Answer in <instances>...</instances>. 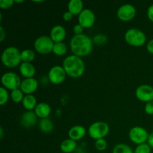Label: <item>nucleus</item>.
<instances>
[{"instance_id": "nucleus-5", "label": "nucleus", "mask_w": 153, "mask_h": 153, "mask_svg": "<svg viewBox=\"0 0 153 153\" xmlns=\"http://www.w3.org/2000/svg\"><path fill=\"white\" fill-rule=\"evenodd\" d=\"M125 40L129 44L135 46H142L146 40L144 33L137 28H130L126 32Z\"/></svg>"}, {"instance_id": "nucleus-37", "label": "nucleus", "mask_w": 153, "mask_h": 153, "mask_svg": "<svg viewBox=\"0 0 153 153\" xmlns=\"http://www.w3.org/2000/svg\"><path fill=\"white\" fill-rule=\"evenodd\" d=\"M6 36V32L2 26L0 27V41H2Z\"/></svg>"}, {"instance_id": "nucleus-13", "label": "nucleus", "mask_w": 153, "mask_h": 153, "mask_svg": "<svg viewBox=\"0 0 153 153\" xmlns=\"http://www.w3.org/2000/svg\"><path fill=\"white\" fill-rule=\"evenodd\" d=\"M37 120V116L36 115L35 112H33L32 111H28L22 114L21 116L20 124L25 128H29L35 125Z\"/></svg>"}, {"instance_id": "nucleus-1", "label": "nucleus", "mask_w": 153, "mask_h": 153, "mask_svg": "<svg viewBox=\"0 0 153 153\" xmlns=\"http://www.w3.org/2000/svg\"><path fill=\"white\" fill-rule=\"evenodd\" d=\"M70 48L75 55L86 56L92 51L93 41L87 34H75L70 40Z\"/></svg>"}, {"instance_id": "nucleus-36", "label": "nucleus", "mask_w": 153, "mask_h": 153, "mask_svg": "<svg viewBox=\"0 0 153 153\" xmlns=\"http://www.w3.org/2000/svg\"><path fill=\"white\" fill-rule=\"evenodd\" d=\"M146 49L149 53L153 54V39L148 42L147 45H146Z\"/></svg>"}, {"instance_id": "nucleus-32", "label": "nucleus", "mask_w": 153, "mask_h": 153, "mask_svg": "<svg viewBox=\"0 0 153 153\" xmlns=\"http://www.w3.org/2000/svg\"><path fill=\"white\" fill-rule=\"evenodd\" d=\"M145 111L148 114H153V100L149 102H146V105H145Z\"/></svg>"}, {"instance_id": "nucleus-6", "label": "nucleus", "mask_w": 153, "mask_h": 153, "mask_svg": "<svg viewBox=\"0 0 153 153\" xmlns=\"http://www.w3.org/2000/svg\"><path fill=\"white\" fill-rule=\"evenodd\" d=\"M54 41L50 37L43 35L37 37L34 43V49L40 54H49L53 50Z\"/></svg>"}, {"instance_id": "nucleus-20", "label": "nucleus", "mask_w": 153, "mask_h": 153, "mask_svg": "<svg viewBox=\"0 0 153 153\" xmlns=\"http://www.w3.org/2000/svg\"><path fill=\"white\" fill-rule=\"evenodd\" d=\"M76 147H77V143L76 140H73L70 138L63 140L60 146L61 151L64 153L73 152V151L76 150Z\"/></svg>"}, {"instance_id": "nucleus-21", "label": "nucleus", "mask_w": 153, "mask_h": 153, "mask_svg": "<svg viewBox=\"0 0 153 153\" xmlns=\"http://www.w3.org/2000/svg\"><path fill=\"white\" fill-rule=\"evenodd\" d=\"M22 105L28 111H31L37 106V99L32 94H27L22 102Z\"/></svg>"}, {"instance_id": "nucleus-39", "label": "nucleus", "mask_w": 153, "mask_h": 153, "mask_svg": "<svg viewBox=\"0 0 153 153\" xmlns=\"http://www.w3.org/2000/svg\"><path fill=\"white\" fill-rule=\"evenodd\" d=\"M0 134H1V135H0V137L1 138H2L3 137V129H2V127H0Z\"/></svg>"}, {"instance_id": "nucleus-22", "label": "nucleus", "mask_w": 153, "mask_h": 153, "mask_svg": "<svg viewBox=\"0 0 153 153\" xmlns=\"http://www.w3.org/2000/svg\"><path fill=\"white\" fill-rule=\"evenodd\" d=\"M53 123L49 118L41 119L39 122V128L43 133H49L53 130Z\"/></svg>"}, {"instance_id": "nucleus-29", "label": "nucleus", "mask_w": 153, "mask_h": 153, "mask_svg": "<svg viewBox=\"0 0 153 153\" xmlns=\"http://www.w3.org/2000/svg\"><path fill=\"white\" fill-rule=\"evenodd\" d=\"M95 146L97 148V150L99 151H104L107 149L108 147V143L106 140L104 138L99 139V140H96Z\"/></svg>"}, {"instance_id": "nucleus-40", "label": "nucleus", "mask_w": 153, "mask_h": 153, "mask_svg": "<svg viewBox=\"0 0 153 153\" xmlns=\"http://www.w3.org/2000/svg\"><path fill=\"white\" fill-rule=\"evenodd\" d=\"M15 1V2H23V1H22H22H18V0H16V1Z\"/></svg>"}, {"instance_id": "nucleus-27", "label": "nucleus", "mask_w": 153, "mask_h": 153, "mask_svg": "<svg viewBox=\"0 0 153 153\" xmlns=\"http://www.w3.org/2000/svg\"><path fill=\"white\" fill-rule=\"evenodd\" d=\"M134 153H151V147L148 143H142L137 145Z\"/></svg>"}, {"instance_id": "nucleus-38", "label": "nucleus", "mask_w": 153, "mask_h": 153, "mask_svg": "<svg viewBox=\"0 0 153 153\" xmlns=\"http://www.w3.org/2000/svg\"><path fill=\"white\" fill-rule=\"evenodd\" d=\"M147 142H148V144L149 145V146L153 149V131H152V132L149 134Z\"/></svg>"}, {"instance_id": "nucleus-31", "label": "nucleus", "mask_w": 153, "mask_h": 153, "mask_svg": "<svg viewBox=\"0 0 153 153\" xmlns=\"http://www.w3.org/2000/svg\"><path fill=\"white\" fill-rule=\"evenodd\" d=\"M106 40H107V38L103 34H97L94 37V42L97 44H102V43H105Z\"/></svg>"}, {"instance_id": "nucleus-41", "label": "nucleus", "mask_w": 153, "mask_h": 153, "mask_svg": "<svg viewBox=\"0 0 153 153\" xmlns=\"http://www.w3.org/2000/svg\"><path fill=\"white\" fill-rule=\"evenodd\" d=\"M34 2H42V1H34Z\"/></svg>"}, {"instance_id": "nucleus-12", "label": "nucleus", "mask_w": 153, "mask_h": 153, "mask_svg": "<svg viewBox=\"0 0 153 153\" xmlns=\"http://www.w3.org/2000/svg\"><path fill=\"white\" fill-rule=\"evenodd\" d=\"M96 16L91 9H84L79 16V24L83 28H90L95 22Z\"/></svg>"}, {"instance_id": "nucleus-28", "label": "nucleus", "mask_w": 153, "mask_h": 153, "mask_svg": "<svg viewBox=\"0 0 153 153\" xmlns=\"http://www.w3.org/2000/svg\"><path fill=\"white\" fill-rule=\"evenodd\" d=\"M9 98L8 92L7 91L6 88L1 87L0 88V105H3L7 102Z\"/></svg>"}, {"instance_id": "nucleus-10", "label": "nucleus", "mask_w": 153, "mask_h": 153, "mask_svg": "<svg viewBox=\"0 0 153 153\" xmlns=\"http://www.w3.org/2000/svg\"><path fill=\"white\" fill-rule=\"evenodd\" d=\"M117 14L121 20L129 21L135 16L136 8L131 4H124L118 8Z\"/></svg>"}, {"instance_id": "nucleus-8", "label": "nucleus", "mask_w": 153, "mask_h": 153, "mask_svg": "<svg viewBox=\"0 0 153 153\" xmlns=\"http://www.w3.org/2000/svg\"><path fill=\"white\" fill-rule=\"evenodd\" d=\"M149 135L147 131L140 126L133 127L129 131L130 140L137 145L145 143V142L148 140Z\"/></svg>"}, {"instance_id": "nucleus-24", "label": "nucleus", "mask_w": 153, "mask_h": 153, "mask_svg": "<svg viewBox=\"0 0 153 153\" xmlns=\"http://www.w3.org/2000/svg\"><path fill=\"white\" fill-rule=\"evenodd\" d=\"M67 51V47L66 44L63 42H59V43H55L53 46V50L52 52L57 55H64L66 54Z\"/></svg>"}, {"instance_id": "nucleus-16", "label": "nucleus", "mask_w": 153, "mask_h": 153, "mask_svg": "<svg viewBox=\"0 0 153 153\" xmlns=\"http://www.w3.org/2000/svg\"><path fill=\"white\" fill-rule=\"evenodd\" d=\"M86 134V128L82 126H74L69 130L68 135L73 140H79Z\"/></svg>"}, {"instance_id": "nucleus-34", "label": "nucleus", "mask_w": 153, "mask_h": 153, "mask_svg": "<svg viewBox=\"0 0 153 153\" xmlns=\"http://www.w3.org/2000/svg\"><path fill=\"white\" fill-rule=\"evenodd\" d=\"M148 18L153 22V4H151L147 10Z\"/></svg>"}, {"instance_id": "nucleus-3", "label": "nucleus", "mask_w": 153, "mask_h": 153, "mask_svg": "<svg viewBox=\"0 0 153 153\" xmlns=\"http://www.w3.org/2000/svg\"><path fill=\"white\" fill-rule=\"evenodd\" d=\"M1 61L6 67L13 68L21 62V52L15 46H9L3 51L1 54Z\"/></svg>"}, {"instance_id": "nucleus-18", "label": "nucleus", "mask_w": 153, "mask_h": 153, "mask_svg": "<svg viewBox=\"0 0 153 153\" xmlns=\"http://www.w3.org/2000/svg\"><path fill=\"white\" fill-rule=\"evenodd\" d=\"M19 72L26 79L32 78L35 74V67L31 63L22 62L19 66Z\"/></svg>"}, {"instance_id": "nucleus-33", "label": "nucleus", "mask_w": 153, "mask_h": 153, "mask_svg": "<svg viewBox=\"0 0 153 153\" xmlns=\"http://www.w3.org/2000/svg\"><path fill=\"white\" fill-rule=\"evenodd\" d=\"M83 27L80 25V24H77L73 27V31L76 34H83Z\"/></svg>"}, {"instance_id": "nucleus-2", "label": "nucleus", "mask_w": 153, "mask_h": 153, "mask_svg": "<svg viewBox=\"0 0 153 153\" xmlns=\"http://www.w3.org/2000/svg\"><path fill=\"white\" fill-rule=\"evenodd\" d=\"M66 73L70 77L77 78L82 76L85 70V63L81 57L72 55L67 57L63 62Z\"/></svg>"}, {"instance_id": "nucleus-4", "label": "nucleus", "mask_w": 153, "mask_h": 153, "mask_svg": "<svg viewBox=\"0 0 153 153\" xmlns=\"http://www.w3.org/2000/svg\"><path fill=\"white\" fill-rule=\"evenodd\" d=\"M90 136L93 139L99 140L105 137L109 132V126L107 123L98 121L91 124L88 129Z\"/></svg>"}, {"instance_id": "nucleus-30", "label": "nucleus", "mask_w": 153, "mask_h": 153, "mask_svg": "<svg viewBox=\"0 0 153 153\" xmlns=\"http://www.w3.org/2000/svg\"><path fill=\"white\" fill-rule=\"evenodd\" d=\"M13 0H1L0 1V7L2 9H7L13 5Z\"/></svg>"}, {"instance_id": "nucleus-25", "label": "nucleus", "mask_w": 153, "mask_h": 153, "mask_svg": "<svg viewBox=\"0 0 153 153\" xmlns=\"http://www.w3.org/2000/svg\"><path fill=\"white\" fill-rule=\"evenodd\" d=\"M112 153H134L131 148L125 143H119L116 145Z\"/></svg>"}, {"instance_id": "nucleus-35", "label": "nucleus", "mask_w": 153, "mask_h": 153, "mask_svg": "<svg viewBox=\"0 0 153 153\" xmlns=\"http://www.w3.org/2000/svg\"><path fill=\"white\" fill-rule=\"evenodd\" d=\"M72 17H73V14H72V13H70L69 10L68 11L64 12V15H63V18H64V20H66V21L70 20V19H72Z\"/></svg>"}, {"instance_id": "nucleus-9", "label": "nucleus", "mask_w": 153, "mask_h": 153, "mask_svg": "<svg viewBox=\"0 0 153 153\" xmlns=\"http://www.w3.org/2000/svg\"><path fill=\"white\" fill-rule=\"evenodd\" d=\"M66 74L67 73H66L64 67L56 65L52 67L49 70L48 78L52 83L58 85V84H61V82H64L66 77Z\"/></svg>"}, {"instance_id": "nucleus-23", "label": "nucleus", "mask_w": 153, "mask_h": 153, "mask_svg": "<svg viewBox=\"0 0 153 153\" xmlns=\"http://www.w3.org/2000/svg\"><path fill=\"white\" fill-rule=\"evenodd\" d=\"M35 58V53L31 49H24L21 52V59L23 62L31 63Z\"/></svg>"}, {"instance_id": "nucleus-11", "label": "nucleus", "mask_w": 153, "mask_h": 153, "mask_svg": "<svg viewBox=\"0 0 153 153\" xmlns=\"http://www.w3.org/2000/svg\"><path fill=\"white\" fill-rule=\"evenodd\" d=\"M135 95L142 102H149L153 100V88L150 85H142L136 89Z\"/></svg>"}, {"instance_id": "nucleus-15", "label": "nucleus", "mask_w": 153, "mask_h": 153, "mask_svg": "<svg viewBox=\"0 0 153 153\" xmlns=\"http://www.w3.org/2000/svg\"><path fill=\"white\" fill-rule=\"evenodd\" d=\"M66 37V29L60 25H55L50 31V37L55 43L62 42Z\"/></svg>"}, {"instance_id": "nucleus-26", "label": "nucleus", "mask_w": 153, "mask_h": 153, "mask_svg": "<svg viewBox=\"0 0 153 153\" xmlns=\"http://www.w3.org/2000/svg\"><path fill=\"white\" fill-rule=\"evenodd\" d=\"M10 97H11L12 100L14 102L19 103L20 102H22V100H23V92L21 91V89H19V88L16 90H13V91H11Z\"/></svg>"}, {"instance_id": "nucleus-19", "label": "nucleus", "mask_w": 153, "mask_h": 153, "mask_svg": "<svg viewBox=\"0 0 153 153\" xmlns=\"http://www.w3.org/2000/svg\"><path fill=\"white\" fill-rule=\"evenodd\" d=\"M68 10L72 14H80L83 9V1L82 0H70L68 3Z\"/></svg>"}, {"instance_id": "nucleus-14", "label": "nucleus", "mask_w": 153, "mask_h": 153, "mask_svg": "<svg viewBox=\"0 0 153 153\" xmlns=\"http://www.w3.org/2000/svg\"><path fill=\"white\" fill-rule=\"evenodd\" d=\"M38 88V82L34 78H27L22 81L20 85V89L26 94H31L34 92Z\"/></svg>"}, {"instance_id": "nucleus-7", "label": "nucleus", "mask_w": 153, "mask_h": 153, "mask_svg": "<svg viewBox=\"0 0 153 153\" xmlns=\"http://www.w3.org/2000/svg\"><path fill=\"white\" fill-rule=\"evenodd\" d=\"M21 82H22L19 76L13 72L5 73L1 76V83L3 86L11 91L20 88Z\"/></svg>"}, {"instance_id": "nucleus-17", "label": "nucleus", "mask_w": 153, "mask_h": 153, "mask_svg": "<svg viewBox=\"0 0 153 153\" xmlns=\"http://www.w3.org/2000/svg\"><path fill=\"white\" fill-rule=\"evenodd\" d=\"M34 112L38 117L44 119V118H47L50 114L51 108L47 103L40 102L34 108Z\"/></svg>"}]
</instances>
